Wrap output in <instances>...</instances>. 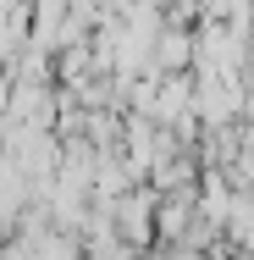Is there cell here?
<instances>
[{"label": "cell", "instance_id": "cell-1", "mask_svg": "<svg viewBox=\"0 0 254 260\" xmlns=\"http://www.w3.org/2000/svg\"><path fill=\"white\" fill-rule=\"evenodd\" d=\"M177 260H210V255H199V249H188V255H177Z\"/></svg>", "mask_w": 254, "mask_h": 260}]
</instances>
